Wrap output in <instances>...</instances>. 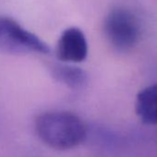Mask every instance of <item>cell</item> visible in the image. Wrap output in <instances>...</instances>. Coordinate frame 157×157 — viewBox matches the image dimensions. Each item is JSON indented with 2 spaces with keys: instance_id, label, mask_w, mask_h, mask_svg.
I'll return each instance as SVG.
<instances>
[{
  "instance_id": "obj_1",
  "label": "cell",
  "mask_w": 157,
  "mask_h": 157,
  "mask_svg": "<svg viewBox=\"0 0 157 157\" xmlns=\"http://www.w3.org/2000/svg\"><path fill=\"white\" fill-rule=\"evenodd\" d=\"M35 131L42 141L56 150H68L78 146L87 137L82 119L67 111H49L38 115Z\"/></svg>"
},
{
  "instance_id": "obj_2",
  "label": "cell",
  "mask_w": 157,
  "mask_h": 157,
  "mask_svg": "<svg viewBox=\"0 0 157 157\" xmlns=\"http://www.w3.org/2000/svg\"><path fill=\"white\" fill-rule=\"evenodd\" d=\"M49 45L36 34L23 28L17 21L0 16V53L12 56L47 55Z\"/></svg>"
},
{
  "instance_id": "obj_3",
  "label": "cell",
  "mask_w": 157,
  "mask_h": 157,
  "mask_svg": "<svg viewBox=\"0 0 157 157\" xmlns=\"http://www.w3.org/2000/svg\"><path fill=\"white\" fill-rule=\"evenodd\" d=\"M104 33L115 49L126 52L132 49L139 42L140 26L132 12L124 8H114L105 19Z\"/></svg>"
},
{
  "instance_id": "obj_4",
  "label": "cell",
  "mask_w": 157,
  "mask_h": 157,
  "mask_svg": "<svg viewBox=\"0 0 157 157\" xmlns=\"http://www.w3.org/2000/svg\"><path fill=\"white\" fill-rule=\"evenodd\" d=\"M56 55L64 63L84 61L88 55V44L83 32L77 27L65 30L57 41Z\"/></svg>"
},
{
  "instance_id": "obj_5",
  "label": "cell",
  "mask_w": 157,
  "mask_h": 157,
  "mask_svg": "<svg viewBox=\"0 0 157 157\" xmlns=\"http://www.w3.org/2000/svg\"><path fill=\"white\" fill-rule=\"evenodd\" d=\"M52 77L71 90H82L88 83V75L81 67L55 63L49 67Z\"/></svg>"
},
{
  "instance_id": "obj_6",
  "label": "cell",
  "mask_w": 157,
  "mask_h": 157,
  "mask_svg": "<svg viewBox=\"0 0 157 157\" xmlns=\"http://www.w3.org/2000/svg\"><path fill=\"white\" fill-rule=\"evenodd\" d=\"M135 110L143 124L157 125V83L147 86L137 94Z\"/></svg>"
}]
</instances>
